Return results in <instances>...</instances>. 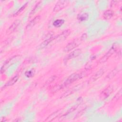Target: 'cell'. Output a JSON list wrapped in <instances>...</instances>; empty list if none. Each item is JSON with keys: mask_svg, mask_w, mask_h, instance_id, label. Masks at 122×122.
<instances>
[{"mask_svg": "<svg viewBox=\"0 0 122 122\" xmlns=\"http://www.w3.org/2000/svg\"><path fill=\"white\" fill-rule=\"evenodd\" d=\"M70 30H65L62 32L57 37V41H61L65 40L70 34Z\"/></svg>", "mask_w": 122, "mask_h": 122, "instance_id": "obj_5", "label": "cell"}, {"mask_svg": "<svg viewBox=\"0 0 122 122\" xmlns=\"http://www.w3.org/2000/svg\"><path fill=\"white\" fill-rule=\"evenodd\" d=\"M77 46V44L74 41H72L67 45L64 49V51L65 52H68L71 50L74 49Z\"/></svg>", "mask_w": 122, "mask_h": 122, "instance_id": "obj_9", "label": "cell"}, {"mask_svg": "<svg viewBox=\"0 0 122 122\" xmlns=\"http://www.w3.org/2000/svg\"><path fill=\"white\" fill-rule=\"evenodd\" d=\"M113 15V11L112 10H106L103 13V18L105 20H109L110 19Z\"/></svg>", "mask_w": 122, "mask_h": 122, "instance_id": "obj_10", "label": "cell"}, {"mask_svg": "<svg viewBox=\"0 0 122 122\" xmlns=\"http://www.w3.org/2000/svg\"><path fill=\"white\" fill-rule=\"evenodd\" d=\"M84 76V74L83 73H73L63 83L64 86H67V85L70 84L71 83L73 82L74 81L78 80L80 79H81L82 77Z\"/></svg>", "mask_w": 122, "mask_h": 122, "instance_id": "obj_1", "label": "cell"}, {"mask_svg": "<svg viewBox=\"0 0 122 122\" xmlns=\"http://www.w3.org/2000/svg\"><path fill=\"white\" fill-rule=\"evenodd\" d=\"M26 5H27V3H26L25 5H24L23 6H22L20 9V10H19L16 12V13H15L14 16H17V15L19 14L20 12H21V11H22V10L25 9V7H26Z\"/></svg>", "mask_w": 122, "mask_h": 122, "instance_id": "obj_20", "label": "cell"}, {"mask_svg": "<svg viewBox=\"0 0 122 122\" xmlns=\"http://www.w3.org/2000/svg\"><path fill=\"white\" fill-rule=\"evenodd\" d=\"M116 46H112L111 48V49L108 51V52L99 61V63H101L105 62L108 60V59L109 58V57L110 56H111L116 51Z\"/></svg>", "mask_w": 122, "mask_h": 122, "instance_id": "obj_3", "label": "cell"}, {"mask_svg": "<svg viewBox=\"0 0 122 122\" xmlns=\"http://www.w3.org/2000/svg\"><path fill=\"white\" fill-rule=\"evenodd\" d=\"M41 19V17L40 16H38L35 17L34 19H33L26 26L27 29H30L32 28L33 26H34L36 23H37Z\"/></svg>", "mask_w": 122, "mask_h": 122, "instance_id": "obj_7", "label": "cell"}, {"mask_svg": "<svg viewBox=\"0 0 122 122\" xmlns=\"http://www.w3.org/2000/svg\"><path fill=\"white\" fill-rule=\"evenodd\" d=\"M59 113V111L53 112V113L51 114L47 118V119L46 120V121H52L53 120H54L55 118H56V117L58 115Z\"/></svg>", "mask_w": 122, "mask_h": 122, "instance_id": "obj_14", "label": "cell"}, {"mask_svg": "<svg viewBox=\"0 0 122 122\" xmlns=\"http://www.w3.org/2000/svg\"><path fill=\"white\" fill-rule=\"evenodd\" d=\"M20 20H16L12 24V25L10 27L9 30L10 31H14L15 30H16L17 27H18V26L19 25V24H20Z\"/></svg>", "mask_w": 122, "mask_h": 122, "instance_id": "obj_12", "label": "cell"}, {"mask_svg": "<svg viewBox=\"0 0 122 122\" xmlns=\"http://www.w3.org/2000/svg\"><path fill=\"white\" fill-rule=\"evenodd\" d=\"M118 72V70L117 69H113L112 71H111L107 76V78L108 79H112V78H113L117 73Z\"/></svg>", "mask_w": 122, "mask_h": 122, "instance_id": "obj_15", "label": "cell"}, {"mask_svg": "<svg viewBox=\"0 0 122 122\" xmlns=\"http://www.w3.org/2000/svg\"><path fill=\"white\" fill-rule=\"evenodd\" d=\"M81 53V49H77L75 50H74L72 52H71L68 55V56L66 57V59L67 60H70L71 59L75 58L78 57Z\"/></svg>", "mask_w": 122, "mask_h": 122, "instance_id": "obj_6", "label": "cell"}, {"mask_svg": "<svg viewBox=\"0 0 122 122\" xmlns=\"http://www.w3.org/2000/svg\"><path fill=\"white\" fill-rule=\"evenodd\" d=\"M68 1L67 0H60L55 5L54 9V12H58L62 10L67 4Z\"/></svg>", "mask_w": 122, "mask_h": 122, "instance_id": "obj_4", "label": "cell"}, {"mask_svg": "<svg viewBox=\"0 0 122 122\" xmlns=\"http://www.w3.org/2000/svg\"><path fill=\"white\" fill-rule=\"evenodd\" d=\"M112 91V88H111V87H108L107 88H106L104 91H103L102 93L103 94V96H108L110 95V93H111V92Z\"/></svg>", "mask_w": 122, "mask_h": 122, "instance_id": "obj_16", "label": "cell"}, {"mask_svg": "<svg viewBox=\"0 0 122 122\" xmlns=\"http://www.w3.org/2000/svg\"><path fill=\"white\" fill-rule=\"evenodd\" d=\"M20 56L19 55H16V56H14L13 57H12L11 58H10L5 63V64L3 65V66L1 67L0 71L1 73H3V72H4L7 68H8L9 66H10L12 64H13L16 61V59H17Z\"/></svg>", "mask_w": 122, "mask_h": 122, "instance_id": "obj_2", "label": "cell"}, {"mask_svg": "<svg viewBox=\"0 0 122 122\" xmlns=\"http://www.w3.org/2000/svg\"><path fill=\"white\" fill-rule=\"evenodd\" d=\"M104 73V71L103 70H100L99 71H98L95 74H94L92 77L91 79V81L92 82L96 80H97L98 79H99L100 77H101Z\"/></svg>", "mask_w": 122, "mask_h": 122, "instance_id": "obj_8", "label": "cell"}, {"mask_svg": "<svg viewBox=\"0 0 122 122\" xmlns=\"http://www.w3.org/2000/svg\"><path fill=\"white\" fill-rule=\"evenodd\" d=\"M53 39H54V38L52 37H51V38H48V39L45 40L41 44V45H40V48L41 49L44 48L53 40Z\"/></svg>", "mask_w": 122, "mask_h": 122, "instance_id": "obj_11", "label": "cell"}, {"mask_svg": "<svg viewBox=\"0 0 122 122\" xmlns=\"http://www.w3.org/2000/svg\"><path fill=\"white\" fill-rule=\"evenodd\" d=\"M18 80V76H15L14 77H13L11 79H10L8 82L6 83L5 85V87H8L11 86L13 85Z\"/></svg>", "mask_w": 122, "mask_h": 122, "instance_id": "obj_13", "label": "cell"}, {"mask_svg": "<svg viewBox=\"0 0 122 122\" xmlns=\"http://www.w3.org/2000/svg\"><path fill=\"white\" fill-rule=\"evenodd\" d=\"M55 76H52L46 82L45 85H48L49 84H50L53 81H54V80L55 79Z\"/></svg>", "mask_w": 122, "mask_h": 122, "instance_id": "obj_19", "label": "cell"}, {"mask_svg": "<svg viewBox=\"0 0 122 122\" xmlns=\"http://www.w3.org/2000/svg\"><path fill=\"white\" fill-rule=\"evenodd\" d=\"M41 1H40L38 3H37V4L35 6V7H34V8L32 10L30 11V16H32L35 13V12L39 8V7H40L41 4Z\"/></svg>", "mask_w": 122, "mask_h": 122, "instance_id": "obj_17", "label": "cell"}, {"mask_svg": "<svg viewBox=\"0 0 122 122\" xmlns=\"http://www.w3.org/2000/svg\"><path fill=\"white\" fill-rule=\"evenodd\" d=\"M63 22V20H55L54 23H53V25L54 26H55V27H59L60 26V25H61Z\"/></svg>", "mask_w": 122, "mask_h": 122, "instance_id": "obj_18", "label": "cell"}]
</instances>
